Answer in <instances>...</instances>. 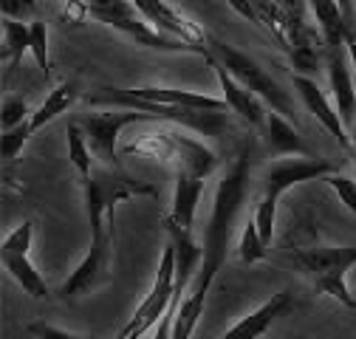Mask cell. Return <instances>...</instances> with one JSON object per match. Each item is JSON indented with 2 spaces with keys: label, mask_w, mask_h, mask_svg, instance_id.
Returning a JSON list of instances; mask_svg holds the SVG:
<instances>
[{
  "label": "cell",
  "mask_w": 356,
  "mask_h": 339,
  "mask_svg": "<svg viewBox=\"0 0 356 339\" xmlns=\"http://www.w3.org/2000/svg\"><path fill=\"white\" fill-rule=\"evenodd\" d=\"M207 63L215 68V74H218V82H220V91H224V102H227V108L235 113V116H241L246 124H252V127H257V131H263L266 127V116H269V108H266V102L260 99V97H254L252 91H246L243 85L220 65V63H215L212 57H207Z\"/></svg>",
  "instance_id": "cell-12"
},
{
  "label": "cell",
  "mask_w": 356,
  "mask_h": 339,
  "mask_svg": "<svg viewBox=\"0 0 356 339\" xmlns=\"http://www.w3.org/2000/svg\"><path fill=\"white\" fill-rule=\"evenodd\" d=\"M289 263L300 272H305L314 286L334 297L345 308H356V297L348 291L345 274L356 266V246H311V249H294L289 254Z\"/></svg>",
  "instance_id": "cell-3"
},
{
  "label": "cell",
  "mask_w": 356,
  "mask_h": 339,
  "mask_svg": "<svg viewBox=\"0 0 356 339\" xmlns=\"http://www.w3.org/2000/svg\"><path fill=\"white\" fill-rule=\"evenodd\" d=\"M0 9H3V17L23 23L37 12V0H0Z\"/></svg>",
  "instance_id": "cell-29"
},
{
  "label": "cell",
  "mask_w": 356,
  "mask_h": 339,
  "mask_svg": "<svg viewBox=\"0 0 356 339\" xmlns=\"http://www.w3.org/2000/svg\"><path fill=\"white\" fill-rule=\"evenodd\" d=\"M227 6L235 9L241 17H246L249 23L260 26V15H257V9H254V0H227Z\"/></svg>",
  "instance_id": "cell-31"
},
{
  "label": "cell",
  "mask_w": 356,
  "mask_h": 339,
  "mask_svg": "<svg viewBox=\"0 0 356 339\" xmlns=\"http://www.w3.org/2000/svg\"><path fill=\"white\" fill-rule=\"evenodd\" d=\"M76 122L82 124L94 158L102 167L122 170V161H119V136H122V131L127 124L156 122V119L147 116V113H139V110H108V113H88V116H82Z\"/></svg>",
  "instance_id": "cell-7"
},
{
  "label": "cell",
  "mask_w": 356,
  "mask_h": 339,
  "mask_svg": "<svg viewBox=\"0 0 356 339\" xmlns=\"http://www.w3.org/2000/svg\"><path fill=\"white\" fill-rule=\"evenodd\" d=\"M161 136L167 142V161L172 164L175 173H190L195 179H207L209 173H215L218 156L207 144H201L193 136L175 133V131H167Z\"/></svg>",
  "instance_id": "cell-11"
},
{
  "label": "cell",
  "mask_w": 356,
  "mask_h": 339,
  "mask_svg": "<svg viewBox=\"0 0 356 339\" xmlns=\"http://www.w3.org/2000/svg\"><path fill=\"white\" fill-rule=\"evenodd\" d=\"M252 215H254V224L260 229V238L266 240V246H269L272 238H275V226H277V204L260 198V204L254 206Z\"/></svg>",
  "instance_id": "cell-27"
},
{
  "label": "cell",
  "mask_w": 356,
  "mask_h": 339,
  "mask_svg": "<svg viewBox=\"0 0 356 339\" xmlns=\"http://www.w3.org/2000/svg\"><path fill=\"white\" fill-rule=\"evenodd\" d=\"M34 136L31 131V119L12 127V131H3V139H0V153H3V161H17V156L23 153L26 142Z\"/></svg>",
  "instance_id": "cell-24"
},
{
  "label": "cell",
  "mask_w": 356,
  "mask_h": 339,
  "mask_svg": "<svg viewBox=\"0 0 356 339\" xmlns=\"http://www.w3.org/2000/svg\"><path fill=\"white\" fill-rule=\"evenodd\" d=\"M325 184L337 192V198L356 215V179L342 176V173H331V176H325Z\"/></svg>",
  "instance_id": "cell-28"
},
{
  "label": "cell",
  "mask_w": 356,
  "mask_h": 339,
  "mask_svg": "<svg viewBox=\"0 0 356 339\" xmlns=\"http://www.w3.org/2000/svg\"><path fill=\"white\" fill-rule=\"evenodd\" d=\"M31 57L42 74V79L51 76V63H49V26L34 20L31 23Z\"/></svg>",
  "instance_id": "cell-23"
},
{
  "label": "cell",
  "mask_w": 356,
  "mask_h": 339,
  "mask_svg": "<svg viewBox=\"0 0 356 339\" xmlns=\"http://www.w3.org/2000/svg\"><path fill=\"white\" fill-rule=\"evenodd\" d=\"M26 331L34 333L37 339H85V336H76V333L63 331V328H57V325H49V322H31Z\"/></svg>",
  "instance_id": "cell-30"
},
{
  "label": "cell",
  "mask_w": 356,
  "mask_h": 339,
  "mask_svg": "<svg viewBox=\"0 0 356 339\" xmlns=\"http://www.w3.org/2000/svg\"><path fill=\"white\" fill-rule=\"evenodd\" d=\"M113 224L116 221H105V224H94L91 226V246H88L82 263L60 283V288L54 291L57 300L63 303H76L82 297L94 294L97 288H102L111 280V254H113Z\"/></svg>",
  "instance_id": "cell-5"
},
{
  "label": "cell",
  "mask_w": 356,
  "mask_h": 339,
  "mask_svg": "<svg viewBox=\"0 0 356 339\" xmlns=\"http://www.w3.org/2000/svg\"><path fill=\"white\" fill-rule=\"evenodd\" d=\"M82 192H85V215L88 224H105V221H116V204L136 198V195H156V187L147 181H136L130 179L122 170L113 167H94V173L82 181Z\"/></svg>",
  "instance_id": "cell-4"
},
{
  "label": "cell",
  "mask_w": 356,
  "mask_h": 339,
  "mask_svg": "<svg viewBox=\"0 0 356 339\" xmlns=\"http://www.w3.org/2000/svg\"><path fill=\"white\" fill-rule=\"evenodd\" d=\"M249 176H252V147L243 144L238 150V156L227 164L224 176H220V181L215 187L212 212L207 218L204 243H201L204 261L193 280L190 294L181 300V306H178V311L172 317V339H190L195 333V325L204 314L212 280L218 277L220 266L227 263V254L232 249L235 224H238V215H241V209L246 204V192H249Z\"/></svg>",
  "instance_id": "cell-1"
},
{
  "label": "cell",
  "mask_w": 356,
  "mask_h": 339,
  "mask_svg": "<svg viewBox=\"0 0 356 339\" xmlns=\"http://www.w3.org/2000/svg\"><path fill=\"white\" fill-rule=\"evenodd\" d=\"M31 119V110H29V102L23 97H6L3 99V108H0V127L3 131H12V127L23 124Z\"/></svg>",
  "instance_id": "cell-26"
},
{
  "label": "cell",
  "mask_w": 356,
  "mask_h": 339,
  "mask_svg": "<svg viewBox=\"0 0 356 339\" xmlns=\"http://www.w3.org/2000/svg\"><path fill=\"white\" fill-rule=\"evenodd\" d=\"M345 46H348V54H350V65L356 71V37H353V31L345 37Z\"/></svg>",
  "instance_id": "cell-33"
},
{
  "label": "cell",
  "mask_w": 356,
  "mask_h": 339,
  "mask_svg": "<svg viewBox=\"0 0 356 339\" xmlns=\"http://www.w3.org/2000/svg\"><path fill=\"white\" fill-rule=\"evenodd\" d=\"M207 190V179H195L190 173H175V192H172V209L164 215V224H172L178 229L193 232L195 212L201 204V195Z\"/></svg>",
  "instance_id": "cell-15"
},
{
  "label": "cell",
  "mask_w": 356,
  "mask_h": 339,
  "mask_svg": "<svg viewBox=\"0 0 356 339\" xmlns=\"http://www.w3.org/2000/svg\"><path fill=\"white\" fill-rule=\"evenodd\" d=\"M291 306H294L291 291H277L263 306H257L252 314L241 317L229 331H224L218 339H260L266 331L272 328L275 320H280V317H286L291 311Z\"/></svg>",
  "instance_id": "cell-13"
},
{
  "label": "cell",
  "mask_w": 356,
  "mask_h": 339,
  "mask_svg": "<svg viewBox=\"0 0 356 339\" xmlns=\"http://www.w3.org/2000/svg\"><path fill=\"white\" fill-rule=\"evenodd\" d=\"M207 49H209V57H212L215 63L224 65V68H227V71H229V74L243 85L246 91H252L254 97H260L269 110H275V113L286 116L289 122H294V119H297L294 99L280 88V82H277L269 71H266L254 57H249L246 51H241V49L229 46V42H224V40H215V37H209Z\"/></svg>",
  "instance_id": "cell-2"
},
{
  "label": "cell",
  "mask_w": 356,
  "mask_h": 339,
  "mask_svg": "<svg viewBox=\"0 0 356 339\" xmlns=\"http://www.w3.org/2000/svg\"><path fill=\"white\" fill-rule=\"evenodd\" d=\"M337 173V164L320 156L311 158H275L263 173V198L277 204L289 190L305 181H317Z\"/></svg>",
  "instance_id": "cell-8"
},
{
  "label": "cell",
  "mask_w": 356,
  "mask_h": 339,
  "mask_svg": "<svg viewBox=\"0 0 356 339\" xmlns=\"http://www.w3.org/2000/svg\"><path fill=\"white\" fill-rule=\"evenodd\" d=\"M350 142H353V150L350 153H353V173H356V124L350 127Z\"/></svg>",
  "instance_id": "cell-34"
},
{
  "label": "cell",
  "mask_w": 356,
  "mask_h": 339,
  "mask_svg": "<svg viewBox=\"0 0 356 339\" xmlns=\"http://www.w3.org/2000/svg\"><path fill=\"white\" fill-rule=\"evenodd\" d=\"M0 261H3V269L9 272V277H15V283L31 294L34 300H49V297L54 294L46 283V277H42L37 272V266L31 263L29 254H0Z\"/></svg>",
  "instance_id": "cell-19"
},
{
  "label": "cell",
  "mask_w": 356,
  "mask_h": 339,
  "mask_svg": "<svg viewBox=\"0 0 356 339\" xmlns=\"http://www.w3.org/2000/svg\"><path fill=\"white\" fill-rule=\"evenodd\" d=\"M65 139H68V158H71L74 170L79 173V181H85L88 176L94 173V153H91V144H88L85 131H82V124L76 119L68 122Z\"/></svg>",
  "instance_id": "cell-21"
},
{
  "label": "cell",
  "mask_w": 356,
  "mask_h": 339,
  "mask_svg": "<svg viewBox=\"0 0 356 339\" xmlns=\"http://www.w3.org/2000/svg\"><path fill=\"white\" fill-rule=\"evenodd\" d=\"M31 243H34V224L23 221L20 226H15L3 238V243H0V254H29Z\"/></svg>",
  "instance_id": "cell-25"
},
{
  "label": "cell",
  "mask_w": 356,
  "mask_h": 339,
  "mask_svg": "<svg viewBox=\"0 0 356 339\" xmlns=\"http://www.w3.org/2000/svg\"><path fill=\"white\" fill-rule=\"evenodd\" d=\"M172 297H175V251H172V243L167 240L161 249V258H159L153 288L145 294V300L130 314L127 325L119 331L116 339H139V336L150 333L159 325V320L172 308Z\"/></svg>",
  "instance_id": "cell-6"
},
{
  "label": "cell",
  "mask_w": 356,
  "mask_h": 339,
  "mask_svg": "<svg viewBox=\"0 0 356 339\" xmlns=\"http://www.w3.org/2000/svg\"><path fill=\"white\" fill-rule=\"evenodd\" d=\"M172 311H167L161 320H159V325L150 331V339H172Z\"/></svg>",
  "instance_id": "cell-32"
},
{
  "label": "cell",
  "mask_w": 356,
  "mask_h": 339,
  "mask_svg": "<svg viewBox=\"0 0 356 339\" xmlns=\"http://www.w3.org/2000/svg\"><path fill=\"white\" fill-rule=\"evenodd\" d=\"M263 142H266V153L275 158H286V156H297V158H311V153L305 147V142L300 139L294 122H289L286 116L269 110L266 116V127H263Z\"/></svg>",
  "instance_id": "cell-16"
},
{
  "label": "cell",
  "mask_w": 356,
  "mask_h": 339,
  "mask_svg": "<svg viewBox=\"0 0 356 339\" xmlns=\"http://www.w3.org/2000/svg\"><path fill=\"white\" fill-rule=\"evenodd\" d=\"M0 28H3V65L9 74H15L23 54L31 51V26L3 17L0 20Z\"/></svg>",
  "instance_id": "cell-20"
},
{
  "label": "cell",
  "mask_w": 356,
  "mask_h": 339,
  "mask_svg": "<svg viewBox=\"0 0 356 339\" xmlns=\"http://www.w3.org/2000/svg\"><path fill=\"white\" fill-rule=\"evenodd\" d=\"M291 82H294V91L300 94V99H302V105H305V110L314 116L325 131L337 139V144L342 147V150H353V142H350V136H348V127L342 124V119H339V113H337V108L325 99V91L320 88V85L314 82V76H302V74H291Z\"/></svg>",
  "instance_id": "cell-10"
},
{
  "label": "cell",
  "mask_w": 356,
  "mask_h": 339,
  "mask_svg": "<svg viewBox=\"0 0 356 339\" xmlns=\"http://www.w3.org/2000/svg\"><path fill=\"white\" fill-rule=\"evenodd\" d=\"M127 3H133V9H136L150 26H156L159 31L184 40V42H190V46H195L201 51H209L207 49L209 37L204 34V28L198 23H193L190 17H184L178 9H172L167 0H127Z\"/></svg>",
  "instance_id": "cell-9"
},
{
  "label": "cell",
  "mask_w": 356,
  "mask_h": 339,
  "mask_svg": "<svg viewBox=\"0 0 356 339\" xmlns=\"http://www.w3.org/2000/svg\"><path fill=\"white\" fill-rule=\"evenodd\" d=\"M325 65H328V79H331V91H334V108H337L342 124L353 127L356 124V82L350 76V68H348L342 49L328 51Z\"/></svg>",
  "instance_id": "cell-14"
},
{
  "label": "cell",
  "mask_w": 356,
  "mask_h": 339,
  "mask_svg": "<svg viewBox=\"0 0 356 339\" xmlns=\"http://www.w3.org/2000/svg\"><path fill=\"white\" fill-rule=\"evenodd\" d=\"M266 254H269V246H266V240L260 238V229H257V224H254V215H249L246 224H243V229H241L238 258H241V263L254 266V263L266 261Z\"/></svg>",
  "instance_id": "cell-22"
},
{
  "label": "cell",
  "mask_w": 356,
  "mask_h": 339,
  "mask_svg": "<svg viewBox=\"0 0 356 339\" xmlns=\"http://www.w3.org/2000/svg\"><path fill=\"white\" fill-rule=\"evenodd\" d=\"M82 99V91H79V85L76 82H60L57 88L49 91V97L42 99V105L31 113V131H42L49 122H54L57 116H63L68 108H74L76 102Z\"/></svg>",
  "instance_id": "cell-18"
},
{
  "label": "cell",
  "mask_w": 356,
  "mask_h": 339,
  "mask_svg": "<svg viewBox=\"0 0 356 339\" xmlns=\"http://www.w3.org/2000/svg\"><path fill=\"white\" fill-rule=\"evenodd\" d=\"M133 97L156 105H170V108H190V110H229L224 99H215L198 91H181V88H153V85H142V88H127ZM232 113V110H229Z\"/></svg>",
  "instance_id": "cell-17"
}]
</instances>
